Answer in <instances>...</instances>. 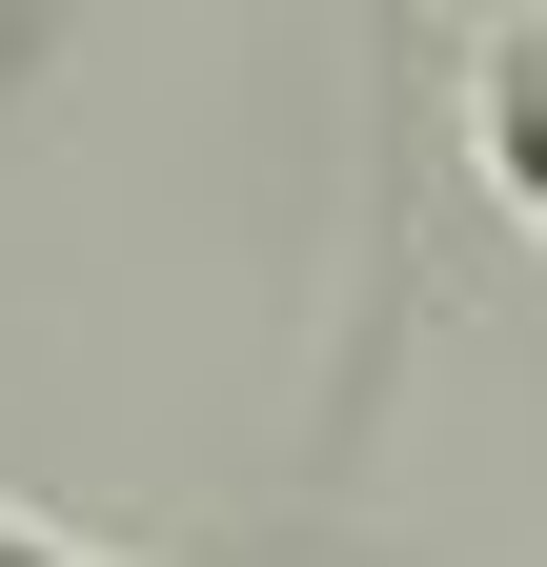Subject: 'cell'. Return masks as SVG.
Segmentation results:
<instances>
[{"instance_id": "obj_2", "label": "cell", "mask_w": 547, "mask_h": 567, "mask_svg": "<svg viewBox=\"0 0 547 567\" xmlns=\"http://www.w3.org/2000/svg\"><path fill=\"white\" fill-rule=\"evenodd\" d=\"M0 567H122V547H82V527H41V507H0Z\"/></svg>"}, {"instance_id": "obj_1", "label": "cell", "mask_w": 547, "mask_h": 567, "mask_svg": "<svg viewBox=\"0 0 547 567\" xmlns=\"http://www.w3.org/2000/svg\"><path fill=\"white\" fill-rule=\"evenodd\" d=\"M446 122H466V163H487V203L547 244V0L466 21V82H446Z\"/></svg>"}]
</instances>
